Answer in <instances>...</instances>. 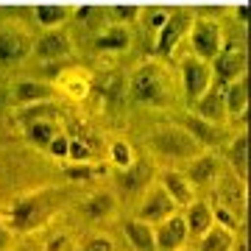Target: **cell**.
<instances>
[{
	"label": "cell",
	"instance_id": "6da1fadb",
	"mask_svg": "<svg viewBox=\"0 0 251 251\" xmlns=\"http://www.w3.org/2000/svg\"><path fill=\"white\" fill-rule=\"evenodd\" d=\"M173 78L165 70V64L148 62L131 75V98L143 106H165L171 100Z\"/></svg>",
	"mask_w": 251,
	"mask_h": 251
},
{
	"label": "cell",
	"instance_id": "7a4b0ae2",
	"mask_svg": "<svg viewBox=\"0 0 251 251\" xmlns=\"http://www.w3.org/2000/svg\"><path fill=\"white\" fill-rule=\"evenodd\" d=\"M48 215H50L48 193H25V196H17L11 201L3 221H6V226L14 234H31L45 224Z\"/></svg>",
	"mask_w": 251,
	"mask_h": 251
},
{
	"label": "cell",
	"instance_id": "3957f363",
	"mask_svg": "<svg viewBox=\"0 0 251 251\" xmlns=\"http://www.w3.org/2000/svg\"><path fill=\"white\" fill-rule=\"evenodd\" d=\"M151 151L159 159H173V162H190L193 156L201 153V145L193 140L184 126L168 123V126H156L151 134Z\"/></svg>",
	"mask_w": 251,
	"mask_h": 251
},
{
	"label": "cell",
	"instance_id": "277c9868",
	"mask_svg": "<svg viewBox=\"0 0 251 251\" xmlns=\"http://www.w3.org/2000/svg\"><path fill=\"white\" fill-rule=\"evenodd\" d=\"M187 34L190 45H193V56L204 59V62H212L224 48V31L215 20H193Z\"/></svg>",
	"mask_w": 251,
	"mask_h": 251
},
{
	"label": "cell",
	"instance_id": "5b68a950",
	"mask_svg": "<svg viewBox=\"0 0 251 251\" xmlns=\"http://www.w3.org/2000/svg\"><path fill=\"white\" fill-rule=\"evenodd\" d=\"M212 84V67L209 62L198 59V56H187L181 59V95L190 106L196 103Z\"/></svg>",
	"mask_w": 251,
	"mask_h": 251
},
{
	"label": "cell",
	"instance_id": "8992f818",
	"mask_svg": "<svg viewBox=\"0 0 251 251\" xmlns=\"http://www.w3.org/2000/svg\"><path fill=\"white\" fill-rule=\"evenodd\" d=\"M173 212H179V206L173 204V198L165 193V190L153 181L151 187H145V196L143 201H140V206H137V218L140 221H145V224H162L165 218H171Z\"/></svg>",
	"mask_w": 251,
	"mask_h": 251
},
{
	"label": "cell",
	"instance_id": "52a82bcc",
	"mask_svg": "<svg viewBox=\"0 0 251 251\" xmlns=\"http://www.w3.org/2000/svg\"><path fill=\"white\" fill-rule=\"evenodd\" d=\"M187 240L190 234H187V224H184L181 212H173L171 218H165L162 224L153 226V246H156V251H179L187 246Z\"/></svg>",
	"mask_w": 251,
	"mask_h": 251
},
{
	"label": "cell",
	"instance_id": "ba28073f",
	"mask_svg": "<svg viewBox=\"0 0 251 251\" xmlns=\"http://www.w3.org/2000/svg\"><path fill=\"white\" fill-rule=\"evenodd\" d=\"M246 64H249V59H246V50L243 48H221V53L209 64L212 67V81H218L221 87H226L229 81L246 75Z\"/></svg>",
	"mask_w": 251,
	"mask_h": 251
},
{
	"label": "cell",
	"instance_id": "9c48e42d",
	"mask_svg": "<svg viewBox=\"0 0 251 251\" xmlns=\"http://www.w3.org/2000/svg\"><path fill=\"white\" fill-rule=\"evenodd\" d=\"M31 53L42 62H62L64 56L73 53V42L62 28H50L36 42H31Z\"/></svg>",
	"mask_w": 251,
	"mask_h": 251
},
{
	"label": "cell",
	"instance_id": "30bf717a",
	"mask_svg": "<svg viewBox=\"0 0 251 251\" xmlns=\"http://www.w3.org/2000/svg\"><path fill=\"white\" fill-rule=\"evenodd\" d=\"M190 23H193V17H190V11H184V9H179V11H173V14H168L165 25L159 28L156 53H159V56H171L173 50H176V45L181 42V36L187 34Z\"/></svg>",
	"mask_w": 251,
	"mask_h": 251
},
{
	"label": "cell",
	"instance_id": "8fae6325",
	"mask_svg": "<svg viewBox=\"0 0 251 251\" xmlns=\"http://www.w3.org/2000/svg\"><path fill=\"white\" fill-rule=\"evenodd\" d=\"M184 176L190 179L193 187H212L221 176V159H218V153L212 151H201L198 156L187 162V168H184Z\"/></svg>",
	"mask_w": 251,
	"mask_h": 251
},
{
	"label": "cell",
	"instance_id": "7c38bea8",
	"mask_svg": "<svg viewBox=\"0 0 251 251\" xmlns=\"http://www.w3.org/2000/svg\"><path fill=\"white\" fill-rule=\"evenodd\" d=\"M156 184L173 198V204L179 206V209L193 204V198H196V187L190 184L184 171H176V168H165V171L156 173Z\"/></svg>",
	"mask_w": 251,
	"mask_h": 251
},
{
	"label": "cell",
	"instance_id": "4fadbf2b",
	"mask_svg": "<svg viewBox=\"0 0 251 251\" xmlns=\"http://www.w3.org/2000/svg\"><path fill=\"white\" fill-rule=\"evenodd\" d=\"M153 179H156V171H153V165L148 159H134L128 168L120 171L117 176V187L128 193V196H134V193H145V187H151Z\"/></svg>",
	"mask_w": 251,
	"mask_h": 251
},
{
	"label": "cell",
	"instance_id": "5bb4252c",
	"mask_svg": "<svg viewBox=\"0 0 251 251\" xmlns=\"http://www.w3.org/2000/svg\"><path fill=\"white\" fill-rule=\"evenodd\" d=\"M193 115H198L201 120H209V123H215V126H224L229 120L226 117V106H224V87L218 81H212L209 90L193 103Z\"/></svg>",
	"mask_w": 251,
	"mask_h": 251
},
{
	"label": "cell",
	"instance_id": "9a60e30c",
	"mask_svg": "<svg viewBox=\"0 0 251 251\" xmlns=\"http://www.w3.org/2000/svg\"><path fill=\"white\" fill-rule=\"evenodd\" d=\"M11 95V103H39V100H53L56 95V87L45 78H25V81H17L14 87L9 90Z\"/></svg>",
	"mask_w": 251,
	"mask_h": 251
},
{
	"label": "cell",
	"instance_id": "2e32d148",
	"mask_svg": "<svg viewBox=\"0 0 251 251\" xmlns=\"http://www.w3.org/2000/svg\"><path fill=\"white\" fill-rule=\"evenodd\" d=\"M31 56V39L23 31L3 28L0 31V64H17Z\"/></svg>",
	"mask_w": 251,
	"mask_h": 251
},
{
	"label": "cell",
	"instance_id": "e0dca14e",
	"mask_svg": "<svg viewBox=\"0 0 251 251\" xmlns=\"http://www.w3.org/2000/svg\"><path fill=\"white\" fill-rule=\"evenodd\" d=\"M181 215H184V224H187L190 240H198L209 226L215 224V218H212V204H209V201H201V198H193V204L184 206Z\"/></svg>",
	"mask_w": 251,
	"mask_h": 251
},
{
	"label": "cell",
	"instance_id": "ac0fdd59",
	"mask_svg": "<svg viewBox=\"0 0 251 251\" xmlns=\"http://www.w3.org/2000/svg\"><path fill=\"white\" fill-rule=\"evenodd\" d=\"M224 106H226V117L246 115V109H249V78L246 75L229 81L224 87Z\"/></svg>",
	"mask_w": 251,
	"mask_h": 251
},
{
	"label": "cell",
	"instance_id": "d6986e66",
	"mask_svg": "<svg viewBox=\"0 0 251 251\" xmlns=\"http://www.w3.org/2000/svg\"><path fill=\"white\" fill-rule=\"evenodd\" d=\"M81 212H84V218H90V221H106V218H115L117 198L112 196V193H106V190L92 193L90 198H84Z\"/></svg>",
	"mask_w": 251,
	"mask_h": 251
},
{
	"label": "cell",
	"instance_id": "ffe728a7",
	"mask_svg": "<svg viewBox=\"0 0 251 251\" xmlns=\"http://www.w3.org/2000/svg\"><path fill=\"white\" fill-rule=\"evenodd\" d=\"M53 87H59V92H64L73 100H84L92 90L90 75H84V70H62Z\"/></svg>",
	"mask_w": 251,
	"mask_h": 251
},
{
	"label": "cell",
	"instance_id": "44dd1931",
	"mask_svg": "<svg viewBox=\"0 0 251 251\" xmlns=\"http://www.w3.org/2000/svg\"><path fill=\"white\" fill-rule=\"evenodd\" d=\"M198 251H234V229L224 224H212L198 237Z\"/></svg>",
	"mask_w": 251,
	"mask_h": 251
},
{
	"label": "cell",
	"instance_id": "7402d4cb",
	"mask_svg": "<svg viewBox=\"0 0 251 251\" xmlns=\"http://www.w3.org/2000/svg\"><path fill=\"white\" fill-rule=\"evenodd\" d=\"M184 128L193 134V140H196L201 148H212V145L221 143V126L209 123V120H201V117L193 115V112L184 117Z\"/></svg>",
	"mask_w": 251,
	"mask_h": 251
},
{
	"label": "cell",
	"instance_id": "603a6c76",
	"mask_svg": "<svg viewBox=\"0 0 251 251\" xmlns=\"http://www.w3.org/2000/svg\"><path fill=\"white\" fill-rule=\"evenodd\" d=\"M123 232L128 237V246L134 251H156L153 246V226L140 221V218H131L123 224Z\"/></svg>",
	"mask_w": 251,
	"mask_h": 251
},
{
	"label": "cell",
	"instance_id": "cb8c5ba5",
	"mask_svg": "<svg viewBox=\"0 0 251 251\" xmlns=\"http://www.w3.org/2000/svg\"><path fill=\"white\" fill-rule=\"evenodd\" d=\"M229 165H232L234 176L246 184V179H249V134L246 131H240L229 145Z\"/></svg>",
	"mask_w": 251,
	"mask_h": 251
},
{
	"label": "cell",
	"instance_id": "d4e9b609",
	"mask_svg": "<svg viewBox=\"0 0 251 251\" xmlns=\"http://www.w3.org/2000/svg\"><path fill=\"white\" fill-rule=\"evenodd\" d=\"M131 45V34L126 25H115V28H106L95 36V50H106V53H117V50H126Z\"/></svg>",
	"mask_w": 251,
	"mask_h": 251
},
{
	"label": "cell",
	"instance_id": "484cf974",
	"mask_svg": "<svg viewBox=\"0 0 251 251\" xmlns=\"http://www.w3.org/2000/svg\"><path fill=\"white\" fill-rule=\"evenodd\" d=\"M59 134V126L53 123V117H45V120H34V123L25 126V137L36 148H48V143Z\"/></svg>",
	"mask_w": 251,
	"mask_h": 251
},
{
	"label": "cell",
	"instance_id": "4316f807",
	"mask_svg": "<svg viewBox=\"0 0 251 251\" xmlns=\"http://www.w3.org/2000/svg\"><path fill=\"white\" fill-rule=\"evenodd\" d=\"M34 17L45 31H50V28H62L64 23L73 17V9L70 6H39V9L34 11Z\"/></svg>",
	"mask_w": 251,
	"mask_h": 251
},
{
	"label": "cell",
	"instance_id": "83f0119b",
	"mask_svg": "<svg viewBox=\"0 0 251 251\" xmlns=\"http://www.w3.org/2000/svg\"><path fill=\"white\" fill-rule=\"evenodd\" d=\"M56 115V106H53V100H39V103H28L25 109H20L17 115V123L28 126V123H34V120H45V117H53Z\"/></svg>",
	"mask_w": 251,
	"mask_h": 251
},
{
	"label": "cell",
	"instance_id": "f1b7e54d",
	"mask_svg": "<svg viewBox=\"0 0 251 251\" xmlns=\"http://www.w3.org/2000/svg\"><path fill=\"white\" fill-rule=\"evenodd\" d=\"M109 159H112V165H115L117 171H123V168H128V165L137 159V153L126 140H115L112 148H109Z\"/></svg>",
	"mask_w": 251,
	"mask_h": 251
},
{
	"label": "cell",
	"instance_id": "f546056e",
	"mask_svg": "<svg viewBox=\"0 0 251 251\" xmlns=\"http://www.w3.org/2000/svg\"><path fill=\"white\" fill-rule=\"evenodd\" d=\"M67 159H73V162H90V148L81 143V140H70V145H67Z\"/></svg>",
	"mask_w": 251,
	"mask_h": 251
},
{
	"label": "cell",
	"instance_id": "4dcf8cb0",
	"mask_svg": "<svg viewBox=\"0 0 251 251\" xmlns=\"http://www.w3.org/2000/svg\"><path fill=\"white\" fill-rule=\"evenodd\" d=\"M84 251H115V240H112V237H106V234H95V237H90V240H87Z\"/></svg>",
	"mask_w": 251,
	"mask_h": 251
},
{
	"label": "cell",
	"instance_id": "1f68e13d",
	"mask_svg": "<svg viewBox=\"0 0 251 251\" xmlns=\"http://www.w3.org/2000/svg\"><path fill=\"white\" fill-rule=\"evenodd\" d=\"M67 145H70V140L59 131V134L48 143V151H50V156H56V159H64V156H67Z\"/></svg>",
	"mask_w": 251,
	"mask_h": 251
},
{
	"label": "cell",
	"instance_id": "d6a6232c",
	"mask_svg": "<svg viewBox=\"0 0 251 251\" xmlns=\"http://www.w3.org/2000/svg\"><path fill=\"white\" fill-rule=\"evenodd\" d=\"M112 14H115L120 23H134V20L140 17V9H137V6H115Z\"/></svg>",
	"mask_w": 251,
	"mask_h": 251
},
{
	"label": "cell",
	"instance_id": "836d02e7",
	"mask_svg": "<svg viewBox=\"0 0 251 251\" xmlns=\"http://www.w3.org/2000/svg\"><path fill=\"white\" fill-rule=\"evenodd\" d=\"M168 14H171V11H165V9H153V11H148V23H145V25L153 28V31H159V28L165 25Z\"/></svg>",
	"mask_w": 251,
	"mask_h": 251
},
{
	"label": "cell",
	"instance_id": "e575fe53",
	"mask_svg": "<svg viewBox=\"0 0 251 251\" xmlns=\"http://www.w3.org/2000/svg\"><path fill=\"white\" fill-rule=\"evenodd\" d=\"M42 251H70V237L67 234H56L48 240V246Z\"/></svg>",
	"mask_w": 251,
	"mask_h": 251
},
{
	"label": "cell",
	"instance_id": "d590c367",
	"mask_svg": "<svg viewBox=\"0 0 251 251\" xmlns=\"http://www.w3.org/2000/svg\"><path fill=\"white\" fill-rule=\"evenodd\" d=\"M67 176H70L73 181H87L92 176V168H87L84 162H78V168H67Z\"/></svg>",
	"mask_w": 251,
	"mask_h": 251
},
{
	"label": "cell",
	"instance_id": "8d00e7d4",
	"mask_svg": "<svg viewBox=\"0 0 251 251\" xmlns=\"http://www.w3.org/2000/svg\"><path fill=\"white\" fill-rule=\"evenodd\" d=\"M11 240H14V232H11L6 221L0 218V251H11Z\"/></svg>",
	"mask_w": 251,
	"mask_h": 251
},
{
	"label": "cell",
	"instance_id": "74e56055",
	"mask_svg": "<svg viewBox=\"0 0 251 251\" xmlns=\"http://www.w3.org/2000/svg\"><path fill=\"white\" fill-rule=\"evenodd\" d=\"M9 103H11V95H9V90L6 87H0V115L9 109Z\"/></svg>",
	"mask_w": 251,
	"mask_h": 251
},
{
	"label": "cell",
	"instance_id": "f35d334b",
	"mask_svg": "<svg viewBox=\"0 0 251 251\" xmlns=\"http://www.w3.org/2000/svg\"><path fill=\"white\" fill-rule=\"evenodd\" d=\"M179 251H198V249H179Z\"/></svg>",
	"mask_w": 251,
	"mask_h": 251
}]
</instances>
